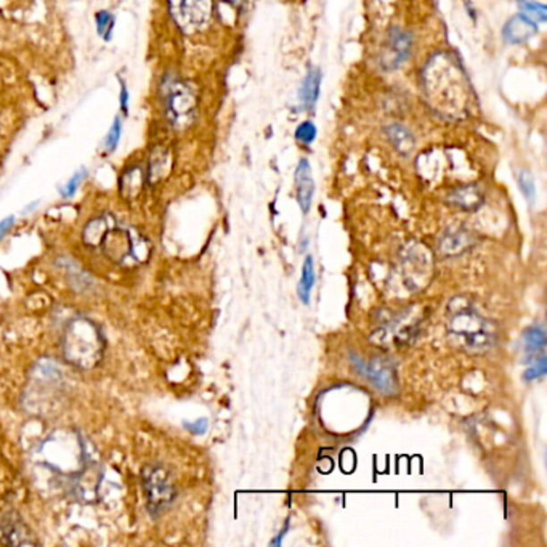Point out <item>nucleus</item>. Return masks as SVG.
<instances>
[{"label": "nucleus", "mask_w": 547, "mask_h": 547, "mask_svg": "<svg viewBox=\"0 0 547 547\" xmlns=\"http://www.w3.org/2000/svg\"><path fill=\"white\" fill-rule=\"evenodd\" d=\"M223 2H227L230 5H241L244 0H223Z\"/></svg>", "instance_id": "2f4dec72"}, {"label": "nucleus", "mask_w": 547, "mask_h": 547, "mask_svg": "<svg viewBox=\"0 0 547 547\" xmlns=\"http://www.w3.org/2000/svg\"><path fill=\"white\" fill-rule=\"evenodd\" d=\"M97 26H98V32L102 36L103 39L110 40L111 32H113V26H114V18L111 16L108 12H100L97 15Z\"/></svg>", "instance_id": "b1692460"}, {"label": "nucleus", "mask_w": 547, "mask_h": 547, "mask_svg": "<svg viewBox=\"0 0 547 547\" xmlns=\"http://www.w3.org/2000/svg\"><path fill=\"white\" fill-rule=\"evenodd\" d=\"M320 87V70L308 71V74L305 76L304 82H302V86H300V92H299V100L302 103V108H305V110L313 108V105L318 100Z\"/></svg>", "instance_id": "dca6fc26"}, {"label": "nucleus", "mask_w": 547, "mask_h": 547, "mask_svg": "<svg viewBox=\"0 0 547 547\" xmlns=\"http://www.w3.org/2000/svg\"><path fill=\"white\" fill-rule=\"evenodd\" d=\"M315 266H313V257H305L304 265H302V274H300V282H299L298 294L299 299L302 300V304H310V294H312L313 286H315Z\"/></svg>", "instance_id": "6ab92c4d"}, {"label": "nucleus", "mask_w": 547, "mask_h": 547, "mask_svg": "<svg viewBox=\"0 0 547 547\" xmlns=\"http://www.w3.org/2000/svg\"><path fill=\"white\" fill-rule=\"evenodd\" d=\"M175 23L185 32H193L209 21L211 0H167Z\"/></svg>", "instance_id": "39448f33"}, {"label": "nucleus", "mask_w": 547, "mask_h": 547, "mask_svg": "<svg viewBox=\"0 0 547 547\" xmlns=\"http://www.w3.org/2000/svg\"><path fill=\"white\" fill-rule=\"evenodd\" d=\"M353 366L360 373L363 377H366L369 383L374 385L375 389L383 391L385 395H391L397 391V377L395 373L391 371V365H387L385 361L375 360L366 361L360 360L358 357L352 355Z\"/></svg>", "instance_id": "0eeeda50"}, {"label": "nucleus", "mask_w": 547, "mask_h": 547, "mask_svg": "<svg viewBox=\"0 0 547 547\" xmlns=\"http://www.w3.org/2000/svg\"><path fill=\"white\" fill-rule=\"evenodd\" d=\"M147 183V173L141 169L140 165L129 167L119 181V191L127 203H133L140 198Z\"/></svg>", "instance_id": "9b49d317"}, {"label": "nucleus", "mask_w": 547, "mask_h": 547, "mask_svg": "<svg viewBox=\"0 0 547 547\" xmlns=\"http://www.w3.org/2000/svg\"><path fill=\"white\" fill-rule=\"evenodd\" d=\"M84 177H86V171H80V173H76V175L66 183V187L63 189L62 195L64 196V198H71V196L74 195V193L78 191L79 185H80V181H82Z\"/></svg>", "instance_id": "bb28decb"}, {"label": "nucleus", "mask_w": 547, "mask_h": 547, "mask_svg": "<svg viewBox=\"0 0 547 547\" xmlns=\"http://www.w3.org/2000/svg\"><path fill=\"white\" fill-rule=\"evenodd\" d=\"M13 222H15L13 217H8V219L4 220V222H0V240L7 235V231L12 228V225H13Z\"/></svg>", "instance_id": "c85d7f7f"}, {"label": "nucleus", "mask_w": 547, "mask_h": 547, "mask_svg": "<svg viewBox=\"0 0 547 547\" xmlns=\"http://www.w3.org/2000/svg\"><path fill=\"white\" fill-rule=\"evenodd\" d=\"M518 7L524 12V15L528 16L533 21L544 23L547 20V8L543 4L532 0H518Z\"/></svg>", "instance_id": "412c9836"}, {"label": "nucleus", "mask_w": 547, "mask_h": 547, "mask_svg": "<svg viewBox=\"0 0 547 547\" xmlns=\"http://www.w3.org/2000/svg\"><path fill=\"white\" fill-rule=\"evenodd\" d=\"M185 427L196 435H201L207 430V419H198L195 424H187Z\"/></svg>", "instance_id": "cd10ccee"}, {"label": "nucleus", "mask_w": 547, "mask_h": 547, "mask_svg": "<svg viewBox=\"0 0 547 547\" xmlns=\"http://www.w3.org/2000/svg\"><path fill=\"white\" fill-rule=\"evenodd\" d=\"M296 139L300 143L310 145L316 139V127L312 122H308V121L302 122V124L299 125L298 130H296Z\"/></svg>", "instance_id": "393cba45"}, {"label": "nucleus", "mask_w": 547, "mask_h": 547, "mask_svg": "<svg viewBox=\"0 0 547 547\" xmlns=\"http://www.w3.org/2000/svg\"><path fill=\"white\" fill-rule=\"evenodd\" d=\"M450 312V337L454 344L470 352H485L496 344V326L486 320L474 305L456 298L448 305Z\"/></svg>", "instance_id": "f257e3e1"}, {"label": "nucleus", "mask_w": 547, "mask_h": 547, "mask_svg": "<svg viewBox=\"0 0 547 547\" xmlns=\"http://www.w3.org/2000/svg\"><path fill=\"white\" fill-rule=\"evenodd\" d=\"M141 484L147 494L149 512L161 514L177 498V488L169 470L161 464H148L141 470Z\"/></svg>", "instance_id": "20e7f679"}, {"label": "nucleus", "mask_w": 547, "mask_h": 547, "mask_svg": "<svg viewBox=\"0 0 547 547\" xmlns=\"http://www.w3.org/2000/svg\"><path fill=\"white\" fill-rule=\"evenodd\" d=\"M290 532V525H286V526H284V528H282V532L280 533V536H276V538H274V541H272V546H276V544H278V546H280V544H282V538H284V536H286V533Z\"/></svg>", "instance_id": "7c9ffc66"}, {"label": "nucleus", "mask_w": 547, "mask_h": 547, "mask_svg": "<svg viewBox=\"0 0 547 547\" xmlns=\"http://www.w3.org/2000/svg\"><path fill=\"white\" fill-rule=\"evenodd\" d=\"M103 349L102 332L94 321L86 316L70 321L63 337L64 360L82 369H92L102 360Z\"/></svg>", "instance_id": "f03ea898"}, {"label": "nucleus", "mask_w": 547, "mask_h": 547, "mask_svg": "<svg viewBox=\"0 0 547 547\" xmlns=\"http://www.w3.org/2000/svg\"><path fill=\"white\" fill-rule=\"evenodd\" d=\"M98 248L106 257L119 265H141L151 254V246L145 236L133 228L116 225L114 222H111Z\"/></svg>", "instance_id": "7ed1b4c3"}, {"label": "nucleus", "mask_w": 547, "mask_h": 547, "mask_svg": "<svg viewBox=\"0 0 547 547\" xmlns=\"http://www.w3.org/2000/svg\"><path fill=\"white\" fill-rule=\"evenodd\" d=\"M121 105H122V111L127 113V105H129V92H127V88H125L124 84H122V88H121Z\"/></svg>", "instance_id": "c756f323"}, {"label": "nucleus", "mask_w": 547, "mask_h": 547, "mask_svg": "<svg viewBox=\"0 0 547 547\" xmlns=\"http://www.w3.org/2000/svg\"><path fill=\"white\" fill-rule=\"evenodd\" d=\"M411 47H413V39L409 32L393 28L389 32V38L383 47V58H381L383 68L389 71L399 70L400 66L407 62L408 56L411 54Z\"/></svg>", "instance_id": "6e6552de"}, {"label": "nucleus", "mask_w": 547, "mask_h": 547, "mask_svg": "<svg viewBox=\"0 0 547 547\" xmlns=\"http://www.w3.org/2000/svg\"><path fill=\"white\" fill-rule=\"evenodd\" d=\"M448 201L462 211H475L484 204V193L475 185L456 188L448 196Z\"/></svg>", "instance_id": "4468645a"}, {"label": "nucleus", "mask_w": 547, "mask_h": 547, "mask_svg": "<svg viewBox=\"0 0 547 547\" xmlns=\"http://www.w3.org/2000/svg\"><path fill=\"white\" fill-rule=\"evenodd\" d=\"M536 32H538V28L533 20H530L528 16L516 15L506 23L504 39L510 44H522V42L532 39Z\"/></svg>", "instance_id": "ddd939ff"}, {"label": "nucleus", "mask_w": 547, "mask_h": 547, "mask_svg": "<svg viewBox=\"0 0 547 547\" xmlns=\"http://www.w3.org/2000/svg\"><path fill=\"white\" fill-rule=\"evenodd\" d=\"M518 185H520V189H522V193H524L525 198H526V201L528 203H534V198H536V187H534V181H533L532 173H518Z\"/></svg>", "instance_id": "5701e85b"}, {"label": "nucleus", "mask_w": 547, "mask_h": 547, "mask_svg": "<svg viewBox=\"0 0 547 547\" xmlns=\"http://www.w3.org/2000/svg\"><path fill=\"white\" fill-rule=\"evenodd\" d=\"M547 373V361L546 357L541 353L540 358L538 360H534L532 366L526 367V371L524 373V379L526 383H532V381H536V379H541V377H544Z\"/></svg>", "instance_id": "4be33fe9"}, {"label": "nucleus", "mask_w": 547, "mask_h": 547, "mask_svg": "<svg viewBox=\"0 0 547 547\" xmlns=\"http://www.w3.org/2000/svg\"><path fill=\"white\" fill-rule=\"evenodd\" d=\"M0 541L8 546H38L29 526L16 512H7L0 517Z\"/></svg>", "instance_id": "1a4fd4ad"}, {"label": "nucleus", "mask_w": 547, "mask_h": 547, "mask_svg": "<svg viewBox=\"0 0 547 547\" xmlns=\"http://www.w3.org/2000/svg\"><path fill=\"white\" fill-rule=\"evenodd\" d=\"M196 94L187 82H177L167 95V118L177 127H185L195 118Z\"/></svg>", "instance_id": "423d86ee"}, {"label": "nucleus", "mask_w": 547, "mask_h": 547, "mask_svg": "<svg viewBox=\"0 0 547 547\" xmlns=\"http://www.w3.org/2000/svg\"><path fill=\"white\" fill-rule=\"evenodd\" d=\"M296 187H298V203L304 214L310 211L313 193H315V181L312 177V167L307 159H302L296 171Z\"/></svg>", "instance_id": "f8f14e48"}, {"label": "nucleus", "mask_w": 547, "mask_h": 547, "mask_svg": "<svg viewBox=\"0 0 547 547\" xmlns=\"http://www.w3.org/2000/svg\"><path fill=\"white\" fill-rule=\"evenodd\" d=\"M525 347L528 352H538L544 345H546V331L541 326H533L525 331L524 334Z\"/></svg>", "instance_id": "aec40b11"}, {"label": "nucleus", "mask_w": 547, "mask_h": 547, "mask_svg": "<svg viewBox=\"0 0 547 547\" xmlns=\"http://www.w3.org/2000/svg\"><path fill=\"white\" fill-rule=\"evenodd\" d=\"M474 243H475V240H474V236L469 230L462 227H453L446 230L445 235L442 236V240H440L438 248H440V252L443 256L454 257V256H461L466 250H469Z\"/></svg>", "instance_id": "9d476101"}, {"label": "nucleus", "mask_w": 547, "mask_h": 547, "mask_svg": "<svg viewBox=\"0 0 547 547\" xmlns=\"http://www.w3.org/2000/svg\"><path fill=\"white\" fill-rule=\"evenodd\" d=\"M389 140L391 141V145L395 147V149L399 151L400 155L408 156L413 149H415V137L413 133L408 130L405 125L401 124H391L385 129Z\"/></svg>", "instance_id": "f3484780"}, {"label": "nucleus", "mask_w": 547, "mask_h": 547, "mask_svg": "<svg viewBox=\"0 0 547 547\" xmlns=\"http://www.w3.org/2000/svg\"><path fill=\"white\" fill-rule=\"evenodd\" d=\"M169 173H171V153H169V149H155V153L151 155V159H149L147 181L151 185H156L159 181H164Z\"/></svg>", "instance_id": "2eb2a0df"}, {"label": "nucleus", "mask_w": 547, "mask_h": 547, "mask_svg": "<svg viewBox=\"0 0 547 547\" xmlns=\"http://www.w3.org/2000/svg\"><path fill=\"white\" fill-rule=\"evenodd\" d=\"M113 222L111 217L108 215H100L97 219L90 220L84 228V243L88 248H98L100 241H102L103 235L106 233V230L110 227V223Z\"/></svg>", "instance_id": "a211bd4d"}, {"label": "nucleus", "mask_w": 547, "mask_h": 547, "mask_svg": "<svg viewBox=\"0 0 547 547\" xmlns=\"http://www.w3.org/2000/svg\"><path fill=\"white\" fill-rule=\"evenodd\" d=\"M119 140H121V121L114 119L110 133H108V137L105 140V147H106L110 153H113L114 149L118 148Z\"/></svg>", "instance_id": "a878e982"}]
</instances>
